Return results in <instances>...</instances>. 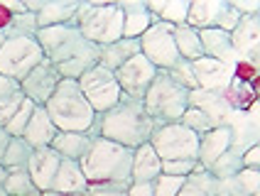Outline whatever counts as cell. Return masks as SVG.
Masks as SVG:
<instances>
[{
	"instance_id": "obj_1",
	"label": "cell",
	"mask_w": 260,
	"mask_h": 196,
	"mask_svg": "<svg viewBox=\"0 0 260 196\" xmlns=\"http://www.w3.org/2000/svg\"><path fill=\"white\" fill-rule=\"evenodd\" d=\"M37 44L47 61L57 67L61 79L79 81L88 69L99 67L101 47L86 42L76 25H52L37 32Z\"/></svg>"
},
{
	"instance_id": "obj_2",
	"label": "cell",
	"mask_w": 260,
	"mask_h": 196,
	"mask_svg": "<svg viewBox=\"0 0 260 196\" xmlns=\"http://www.w3.org/2000/svg\"><path fill=\"white\" fill-rule=\"evenodd\" d=\"M155 130L157 123L145 113L143 101H130L125 96L120 98L118 106L99 115V133L103 140L116 142L128 150H138L140 145L150 142Z\"/></svg>"
},
{
	"instance_id": "obj_3",
	"label": "cell",
	"mask_w": 260,
	"mask_h": 196,
	"mask_svg": "<svg viewBox=\"0 0 260 196\" xmlns=\"http://www.w3.org/2000/svg\"><path fill=\"white\" fill-rule=\"evenodd\" d=\"M49 120L54 123L59 133H88L93 127L96 113L88 106L81 88L76 81L61 79L49 101L42 106Z\"/></svg>"
},
{
	"instance_id": "obj_4",
	"label": "cell",
	"mask_w": 260,
	"mask_h": 196,
	"mask_svg": "<svg viewBox=\"0 0 260 196\" xmlns=\"http://www.w3.org/2000/svg\"><path fill=\"white\" fill-rule=\"evenodd\" d=\"M79 167H81L88 184H103V182L133 184V179H130L133 150L120 147L116 142L103 140V138H96L91 142L88 152L79 159Z\"/></svg>"
},
{
	"instance_id": "obj_5",
	"label": "cell",
	"mask_w": 260,
	"mask_h": 196,
	"mask_svg": "<svg viewBox=\"0 0 260 196\" xmlns=\"http://www.w3.org/2000/svg\"><path fill=\"white\" fill-rule=\"evenodd\" d=\"M143 108L157 123V127L174 125L182 120L184 111L189 108V91L174 84L167 76V71H157L143 98Z\"/></svg>"
},
{
	"instance_id": "obj_6",
	"label": "cell",
	"mask_w": 260,
	"mask_h": 196,
	"mask_svg": "<svg viewBox=\"0 0 260 196\" xmlns=\"http://www.w3.org/2000/svg\"><path fill=\"white\" fill-rule=\"evenodd\" d=\"M74 25L79 27L86 42L96 44V47L113 44L123 37V13L118 5L81 3L76 10V17H74Z\"/></svg>"
},
{
	"instance_id": "obj_7",
	"label": "cell",
	"mask_w": 260,
	"mask_h": 196,
	"mask_svg": "<svg viewBox=\"0 0 260 196\" xmlns=\"http://www.w3.org/2000/svg\"><path fill=\"white\" fill-rule=\"evenodd\" d=\"M138 42H140V54L157 71H170L174 64L182 61L177 44H174V25L170 22L157 20L138 37Z\"/></svg>"
},
{
	"instance_id": "obj_8",
	"label": "cell",
	"mask_w": 260,
	"mask_h": 196,
	"mask_svg": "<svg viewBox=\"0 0 260 196\" xmlns=\"http://www.w3.org/2000/svg\"><path fill=\"white\" fill-rule=\"evenodd\" d=\"M152 150L157 152L162 162H172V159H197L199 150V135H194L189 127L182 123L174 125H162L152 133L150 138Z\"/></svg>"
},
{
	"instance_id": "obj_9",
	"label": "cell",
	"mask_w": 260,
	"mask_h": 196,
	"mask_svg": "<svg viewBox=\"0 0 260 196\" xmlns=\"http://www.w3.org/2000/svg\"><path fill=\"white\" fill-rule=\"evenodd\" d=\"M76 84H79L81 93H84V98L88 101V106L93 108L96 115L111 111L113 106L120 103V98H123L120 86H118V81H116V74L103 69V67L88 69Z\"/></svg>"
},
{
	"instance_id": "obj_10",
	"label": "cell",
	"mask_w": 260,
	"mask_h": 196,
	"mask_svg": "<svg viewBox=\"0 0 260 196\" xmlns=\"http://www.w3.org/2000/svg\"><path fill=\"white\" fill-rule=\"evenodd\" d=\"M116 74V81L120 86V93L130 101H143L145 93H147V88L152 84V79H155V74L157 69L145 59L143 54L133 56L128 64H123Z\"/></svg>"
},
{
	"instance_id": "obj_11",
	"label": "cell",
	"mask_w": 260,
	"mask_h": 196,
	"mask_svg": "<svg viewBox=\"0 0 260 196\" xmlns=\"http://www.w3.org/2000/svg\"><path fill=\"white\" fill-rule=\"evenodd\" d=\"M229 135H231V145L229 150L236 154L248 152L250 147H258L260 138V120H258V101L250 106V111H231L229 120Z\"/></svg>"
},
{
	"instance_id": "obj_12",
	"label": "cell",
	"mask_w": 260,
	"mask_h": 196,
	"mask_svg": "<svg viewBox=\"0 0 260 196\" xmlns=\"http://www.w3.org/2000/svg\"><path fill=\"white\" fill-rule=\"evenodd\" d=\"M59 81H61V76H59L57 67H54L52 61L42 59V61L20 81V88H22V96L27 98L29 103L44 106V103L49 101V96L54 93V88L59 86Z\"/></svg>"
},
{
	"instance_id": "obj_13",
	"label": "cell",
	"mask_w": 260,
	"mask_h": 196,
	"mask_svg": "<svg viewBox=\"0 0 260 196\" xmlns=\"http://www.w3.org/2000/svg\"><path fill=\"white\" fill-rule=\"evenodd\" d=\"M191 71H194L197 86L204 88V91H226L231 86L233 76H236L233 64H223V61L209 59V56L191 61Z\"/></svg>"
},
{
	"instance_id": "obj_14",
	"label": "cell",
	"mask_w": 260,
	"mask_h": 196,
	"mask_svg": "<svg viewBox=\"0 0 260 196\" xmlns=\"http://www.w3.org/2000/svg\"><path fill=\"white\" fill-rule=\"evenodd\" d=\"M189 106L202 111L214 127H226V120L233 111L226 91H204V88L189 91Z\"/></svg>"
},
{
	"instance_id": "obj_15",
	"label": "cell",
	"mask_w": 260,
	"mask_h": 196,
	"mask_svg": "<svg viewBox=\"0 0 260 196\" xmlns=\"http://www.w3.org/2000/svg\"><path fill=\"white\" fill-rule=\"evenodd\" d=\"M258 29H260V17L255 15H243L241 22L233 27L231 35V47L238 61H253V67H258Z\"/></svg>"
},
{
	"instance_id": "obj_16",
	"label": "cell",
	"mask_w": 260,
	"mask_h": 196,
	"mask_svg": "<svg viewBox=\"0 0 260 196\" xmlns=\"http://www.w3.org/2000/svg\"><path fill=\"white\" fill-rule=\"evenodd\" d=\"M59 157L52 147H42V150H32V157L27 162V174L35 189L37 191H49L52 189V182H54V174L59 169Z\"/></svg>"
},
{
	"instance_id": "obj_17",
	"label": "cell",
	"mask_w": 260,
	"mask_h": 196,
	"mask_svg": "<svg viewBox=\"0 0 260 196\" xmlns=\"http://www.w3.org/2000/svg\"><path fill=\"white\" fill-rule=\"evenodd\" d=\"M199 42H202L204 56L209 59H216L223 64H238V56L231 47V35L223 32L218 27H209V29H199Z\"/></svg>"
},
{
	"instance_id": "obj_18",
	"label": "cell",
	"mask_w": 260,
	"mask_h": 196,
	"mask_svg": "<svg viewBox=\"0 0 260 196\" xmlns=\"http://www.w3.org/2000/svg\"><path fill=\"white\" fill-rule=\"evenodd\" d=\"M57 127L54 123L49 120V115L44 111L42 106H35V111L29 115V123L25 127V133H22V140L27 142L32 150H42V147H49L52 140L57 138Z\"/></svg>"
},
{
	"instance_id": "obj_19",
	"label": "cell",
	"mask_w": 260,
	"mask_h": 196,
	"mask_svg": "<svg viewBox=\"0 0 260 196\" xmlns=\"http://www.w3.org/2000/svg\"><path fill=\"white\" fill-rule=\"evenodd\" d=\"M159 174H162V159L152 150L150 142L133 150V172H130L133 184H152Z\"/></svg>"
},
{
	"instance_id": "obj_20",
	"label": "cell",
	"mask_w": 260,
	"mask_h": 196,
	"mask_svg": "<svg viewBox=\"0 0 260 196\" xmlns=\"http://www.w3.org/2000/svg\"><path fill=\"white\" fill-rule=\"evenodd\" d=\"M231 145V135L229 127H214L209 133L199 135V150H197V162L204 169H209L223 152H229Z\"/></svg>"
},
{
	"instance_id": "obj_21",
	"label": "cell",
	"mask_w": 260,
	"mask_h": 196,
	"mask_svg": "<svg viewBox=\"0 0 260 196\" xmlns=\"http://www.w3.org/2000/svg\"><path fill=\"white\" fill-rule=\"evenodd\" d=\"M120 13H123V37L138 40L150 25L157 22L155 15H150L147 3H118Z\"/></svg>"
},
{
	"instance_id": "obj_22",
	"label": "cell",
	"mask_w": 260,
	"mask_h": 196,
	"mask_svg": "<svg viewBox=\"0 0 260 196\" xmlns=\"http://www.w3.org/2000/svg\"><path fill=\"white\" fill-rule=\"evenodd\" d=\"M86 189L88 182L84 177V172H81V167H79V162L61 159L49 191H57V194H86Z\"/></svg>"
},
{
	"instance_id": "obj_23",
	"label": "cell",
	"mask_w": 260,
	"mask_h": 196,
	"mask_svg": "<svg viewBox=\"0 0 260 196\" xmlns=\"http://www.w3.org/2000/svg\"><path fill=\"white\" fill-rule=\"evenodd\" d=\"M140 54V42L138 40H128V37H120L113 44H106L101 47V56H99V67L108 71H118L123 64H128L133 56Z\"/></svg>"
},
{
	"instance_id": "obj_24",
	"label": "cell",
	"mask_w": 260,
	"mask_h": 196,
	"mask_svg": "<svg viewBox=\"0 0 260 196\" xmlns=\"http://www.w3.org/2000/svg\"><path fill=\"white\" fill-rule=\"evenodd\" d=\"M81 3L76 0H54V3H42L37 17V25L42 27H52V25H74V17Z\"/></svg>"
},
{
	"instance_id": "obj_25",
	"label": "cell",
	"mask_w": 260,
	"mask_h": 196,
	"mask_svg": "<svg viewBox=\"0 0 260 196\" xmlns=\"http://www.w3.org/2000/svg\"><path fill=\"white\" fill-rule=\"evenodd\" d=\"M93 138L88 133H57V138L52 140V150L61 157V159H72V162H79L84 154L88 152Z\"/></svg>"
},
{
	"instance_id": "obj_26",
	"label": "cell",
	"mask_w": 260,
	"mask_h": 196,
	"mask_svg": "<svg viewBox=\"0 0 260 196\" xmlns=\"http://www.w3.org/2000/svg\"><path fill=\"white\" fill-rule=\"evenodd\" d=\"M22 103H25V96H22L20 81L8 79V76H0V127L20 111Z\"/></svg>"
},
{
	"instance_id": "obj_27",
	"label": "cell",
	"mask_w": 260,
	"mask_h": 196,
	"mask_svg": "<svg viewBox=\"0 0 260 196\" xmlns=\"http://www.w3.org/2000/svg\"><path fill=\"white\" fill-rule=\"evenodd\" d=\"M218 13H221V3L218 0H197V3H189V13H187V25L199 29H209L216 27Z\"/></svg>"
},
{
	"instance_id": "obj_28",
	"label": "cell",
	"mask_w": 260,
	"mask_h": 196,
	"mask_svg": "<svg viewBox=\"0 0 260 196\" xmlns=\"http://www.w3.org/2000/svg\"><path fill=\"white\" fill-rule=\"evenodd\" d=\"M174 44H177V52L184 61H197L204 56L202 42H199V32L189 25H177L174 27Z\"/></svg>"
},
{
	"instance_id": "obj_29",
	"label": "cell",
	"mask_w": 260,
	"mask_h": 196,
	"mask_svg": "<svg viewBox=\"0 0 260 196\" xmlns=\"http://www.w3.org/2000/svg\"><path fill=\"white\" fill-rule=\"evenodd\" d=\"M177 196H216V179L209 174V169L199 167L184 179Z\"/></svg>"
},
{
	"instance_id": "obj_30",
	"label": "cell",
	"mask_w": 260,
	"mask_h": 196,
	"mask_svg": "<svg viewBox=\"0 0 260 196\" xmlns=\"http://www.w3.org/2000/svg\"><path fill=\"white\" fill-rule=\"evenodd\" d=\"M150 15H155L159 22H170V25H187L189 3H147Z\"/></svg>"
},
{
	"instance_id": "obj_31",
	"label": "cell",
	"mask_w": 260,
	"mask_h": 196,
	"mask_svg": "<svg viewBox=\"0 0 260 196\" xmlns=\"http://www.w3.org/2000/svg\"><path fill=\"white\" fill-rule=\"evenodd\" d=\"M29 157H32V147H29L27 142L22 140V138H10L0 165L5 169H27Z\"/></svg>"
},
{
	"instance_id": "obj_32",
	"label": "cell",
	"mask_w": 260,
	"mask_h": 196,
	"mask_svg": "<svg viewBox=\"0 0 260 196\" xmlns=\"http://www.w3.org/2000/svg\"><path fill=\"white\" fill-rule=\"evenodd\" d=\"M226 96L231 101L233 111H246L248 103H255V84H250L241 76H233L231 86L226 88Z\"/></svg>"
},
{
	"instance_id": "obj_33",
	"label": "cell",
	"mask_w": 260,
	"mask_h": 196,
	"mask_svg": "<svg viewBox=\"0 0 260 196\" xmlns=\"http://www.w3.org/2000/svg\"><path fill=\"white\" fill-rule=\"evenodd\" d=\"M3 189L8 196H29L35 194V184L29 179L27 169H8V177L3 182Z\"/></svg>"
},
{
	"instance_id": "obj_34",
	"label": "cell",
	"mask_w": 260,
	"mask_h": 196,
	"mask_svg": "<svg viewBox=\"0 0 260 196\" xmlns=\"http://www.w3.org/2000/svg\"><path fill=\"white\" fill-rule=\"evenodd\" d=\"M241 169H243V159H241V154H236V152L229 150V152H223L216 162L209 167V174H211L214 179H231V177H236Z\"/></svg>"
},
{
	"instance_id": "obj_35",
	"label": "cell",
	"mask_w": 260,
	"mask_h": 196,
	"mask_svg": "<svg viewBox=\"0 0 260 196\" xmlns=\"http://www.w3.org/2000/svg\"><path fill=\"white\" fill-rule=\"evenodd\" d=\"M32 111H35V103H29L27 98H25V103L20 106V111L15 113L13 118L3 125V130H5L10 138H22V133H25V127H27V123H29Z\"/></svg>"
},
{
	"instance_id": "obj_36",
	"label": "cell",
	"mask_w": 260,
	"mask_h": 196,
	"mask_svg": "<svg viewBox=\"0 0 260 196\" xmlns=\"http://www.w3.org/2000/svg\"><path fill=\"white\" fill-rule=\"evenodd\" d=\"M167 76L172 79L174 84H179L182 88H187V91H197L199 86H197V79H194V71H191V61H179V64H174L172 69L167 71Z\"/></svg>"
},
{
	"instance_id": "obj_37",
	"label": "cell",
	"mask_w": 260,
	"mask_h": 196,
	"mask_svg": "<svg viewBox=\"0 0 260 196\" xmlns=\"http://www.w3.org/2000/svg\"><path fill=\"white\" fill-rule=\"evenodd\" d=\"M184 127H189L194 135H204V133H209V130H214V125H211V120L204 115L202 111H197V108H191L189 106L187 111H184V115H182V120H179Z\"/></svg>"
},
{
	"instance_id": "obj_38",
	"label": "cell",
	"mask_w": 260,
	"mask_h": 196,
	"mask_svg": "<svg viewBox=\"0 0 260 196\" xmlns=\"http://www.w3.org/2000/svg\"><path fill=\"white\" fill-rule=\"evenodd\" d=\"M202 167L197 159H172V162H162V174H167V177H182V179H187L191 172H197V169Z\"/></svg>"
},
{
	"instance_id": "obj_39",
	"label": "cell",
	"mask_w": 260,
	"mask_h": 196,
	"mask_svg": "<svg viewBox=\"0 0 260 196\" xmlns=\"http://www.w3.org/2000/svg\"><path fill=\"white\" fill-rule=\"evenodd\" d=\"M184 179L182 177H167V174H159L157 179L152 182V196H177L182 189Z\"/></svg>"
},
{
	"instance_id": "obj_40",
	"label": "cell",
	"mask_w": 260,
	"mask_h": 196,
	"mask_svg": "<svg viewBox=\"0 0 260 196\" xmlns=\"http://www.w3.org/2000/svg\"><path fill=\"white\" fill-rule=\"evenodd\" d=\"M130 184L120 182H103V184H88L86 196H128Z\"/></svg>"
},
{
	"instance_id": "obj_41",
	"label": "cell",
	"mask_w": 260,
	"mask_h": 196,
	"mask_svg": "<svg viewBox=\"0 0 260 196\" xmlns=\"http://www.w3.org/2000/svg\"><path fill=\"white\" fill-rule=\"evenodd\" d=\"M241 22V15L231 8V3H221V13H218L216 27L223 29V32H233V27Z\"/></svg>"
},
{
	"instance_id": "obj_42",
	"label": "cell",
	"mask_w": 260,
	"mask_h": 196,
	"mask_svg": "<svg viewBox=\"0 0 260 196\" xmlns=\"http://www.w3.org/2000/svg\"><path fill=\"white\" fill-rule=\"evenodd\" d=\"M258 177H260L258 169H241V172L236 174V179L243 186L246 196H258Z\"/></svg>"
},
{
	"instance_id": "obj_43",
	"label": "cell",
	"mask_w": 260,
	"mask_h": 196,
	"mask_svg": "<svg viewBox=\"0 0 260 196\" xmlns=\"http://www.w3.org/2000/svg\"><path fill=\"white\" fill-rule=\"evenodd\" d=\"M231 8L241 15V17H243V15H255V13H258L260 3H258V0H250V3H231Z\"/></svg>"
},
{
	"instance_id": "obj_44",
	"label": "cell",
	"mask_w": 260,
	"mask_h": 196,
	"mask_svg": "<svg viewBox=\"0 0 260 196\" xmlns=\"http://www.w3.org/2000/svg\"><path fill=\"white\" fill-rule=\"evenodd\" d=\"M243 159V169H258V147H250L248 152L241 154Z\"/></svg>"
},
{
	"instance_id": "obj_45",
	"label": "cell",
	"mask_w": 260,
	"mask_h": 196,
	"mask_svg": "<svg viewBox=\"0 0 260 196\" xmlns=\"http://www.w3.org/2000/svg\"><path fill=\"white\" fill-rule=\"evenodd\" d=\"M128 196H152V184H130Z\"/></svg>"
},
{
	"instance_id": "obj_46",
	"label": "cell",
	"mask_w": 260,
	"mask_h": 196,
	"mask_svg": "<svg viewBox=\"0 0 260 196\" xmlns=\"http://www.w3.org/2000/svg\"><path fill=\"white\" fill-rule=\"evenodd\" d=\"M8 142H10V135L0 127V159H3V154H5V147H8Z\"/></svg>"
},
{
	"instance_id": "obj_47",
	"label": "cell",
	"mask_w": 260,
	"mask_h": 196,
	"mask_svg": "<svg viewBox=\"0 0 260 196\" xmlns=\"http://www.w3.org/2000/svg\"><path fill=\"white\" fill-rule=\"evenodd\" d=\"M29 196H86V194H57V191H35Z\"/></svg>"
},
{
	"instance_id": "obj_48",
	"label": "cell",
	"mask_w": 260,
	"mask_h": 196,
	"mask_svg": "<svg viewBox=\"0 0 260 196\" xmlns=\"http://www.w3.org/2000/svg\"><path fill=\"white\" fill-rule=\"evenodd\" d=\"M5 177H8V169L0 165V186H3V182H5Z\"/></svg>"
},
{
	"instance_id": "obj_49",
	"label": "cell",
	"mask_w": 260,
	"mask_h": 196,
	"mask_svg": "<svg viewBox=\"0 0 260 196\" xmlns=\"http://www.w3.org/2000/svg\"><path fill=\"white\" fill-rule=\"evenodd\" d=\"M3 42H5V35H3V32H0V47H3Z\"/></svg>"
},
{
	"instance_id": "obj_50",
	"label": "cell",
	"mask_w": 260,
	"mask_h": 196,
	"mask_svg": "<svg viewBox=\"0 0 260 196\" xmlns=\"http://www.w3.org/2000/svg\"><path fill=\"white\" fill-rule=\"evenodd\" d=\"M0 196H8V194H5V189H3V186H0Z\"/></svg>"
}]
</instances>
